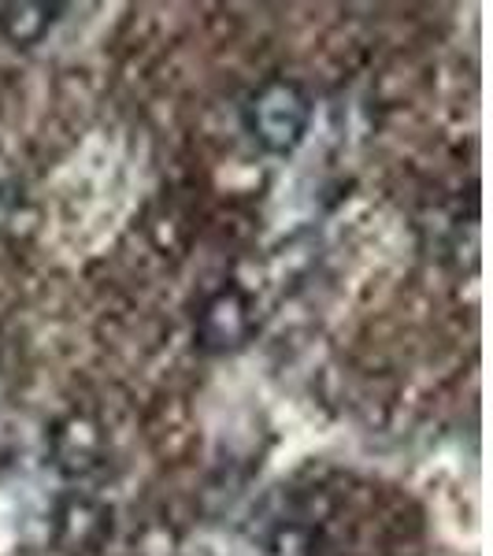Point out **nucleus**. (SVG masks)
Wrapping results in <instances>:
<instances>
[{
  "mask_svg": "<svg viewBox=\"0 0 493 556\" xmlns=\"http://www.w3.org/2000/svg\"><path fill=\"white\" fill-rule=\"evenodd\" d=\"M308 123H312V101L290 78H271V83L253 89V97L245 101V130L271 156L298 152L304 134H308Z\"/></svg>",
  "mask_w": 493,
  "mask_h": 556,
  "instance_id": "obj_1",
  "label": "nucleus"
},
{
  "mask_svg": "<svg viewBox=\"0 0 493 556\" xmlns=\"http://www.w3.org/2000/svg\"><path fill=\"white\" fill-rule=\"evenodd\" d=\"M253 327V301L238 286H223L197 312V345L204 353H235L249 342Z\"/></svg>",
  "mask_w": 493,
  "mask_h": 556,
  "instance_id": "obj_2",
  "label": "nucleus"
},
{
  "mask_svg": "<svg viewBox=\"0 0 493 556\" xmlns=\"http://www.w3.org/2000/svg\"><path fill=\"white\" fill-rule=\"evenodd\" d=\"M64 15V4H4L0 8V34L15 45V49H30V45H41L49 38V30L60 23Z\"/></svg>",
  "mask_w": 493,
  "mask_h": 556,
  "instance_id": "obj_3",
  "label": "nucleus"
}]
</instances>
